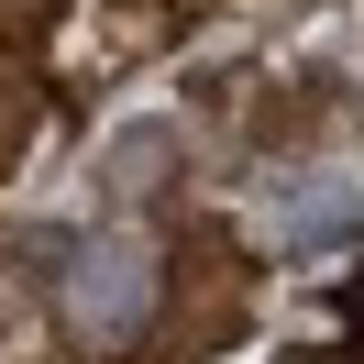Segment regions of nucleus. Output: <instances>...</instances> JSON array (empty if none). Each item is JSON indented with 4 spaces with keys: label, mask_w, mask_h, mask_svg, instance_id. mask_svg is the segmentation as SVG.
Instances as JSON below:
<instances>
[{
    "label": "nucleus",
    "mask_w": 364,
    "mask_h": 364,
    "mask_svg": "<svg viewBox=\"0 0 364 364\" xmlns=\"http://www.w3.org/2000/svg\"><path fill=\"white\" fill-rule=\"evenodd\" d=\"M166 166H177V122H133V133H111V155H100L111 210H144V199L166 188Z\"/></svg>",
    "instance_id": "2"
},
{
    "label": "nucleus",
    "mask_w": 364,
    "mask_h": 364,
    "mask_svg": "<svg viewBox=\"0 0 364 364\" xmlns=\"http://www.w3.org/2000/svg\"><path fill=\"white\" fill-rule=\"evenodd\" d=\"M309 364H353V353H309Z\"/></svg>",
    "instance_id": "3"
},
{
    "label": "nucleus",
    "mask_w": 364,
    "mask_h": 364,
    "mask_svg": "<svg viewBox=\"0 0 364 364\" xmlns=\"http://www.w3.org/2000/svg\"><path fill=\"white\" fill-rule=\"evenodd\" d=\"M45 276H55V320H67V342H89V353H122V342L155 320V298H166V265H155V243H144L133 221L67 243V265H45Z\"/></svg>",
    "instance_id": "1"
}]
</instances>
